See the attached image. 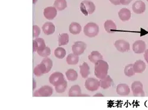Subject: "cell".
I'll return each mask as SVG.
<instances>
[{
    "mask_svg": "<svg viewBox=\"0 0 148 110\" xmlns=\"http://www.w3.org/2000/svg\"><path fill=\"white\" fill-rule=\"evenodd\" d=\"M109 66L108 63L103 59L98 60L95 63L94 67V74L95 76L98 79L101 80L105 78L108 71Z\"/></svg>",
    "mask_w": 148,
    "mask_h": 110,
    "instance_id": "1",
    "label": "cell"
},
{
    "mask_svg": "<svg viewBox=\"0 0 148 110\" xmlns=\"http://www.w3.org/2000/svg\"><path fill=\"white\" fill-rule=\"evenodd\" d=\"M84 34L90 38L95 37L99 32V27L94 22H88L84 27Z\"/></svg>",
    "mask_w": 148,
    "mask_h": 110,
    "instance_id": "2",
    "label": "cell"
},
{
    "mask_svg": "<svg viewBox=\"0 0 148 110\" xmlns=\"http://www.w3.org/2000/svg\"><path fill=\"white\" fill-rule=\"evenodd\" d=\"M80 9L85 16H88L95 11V6L92 2L85 0L80 4Z\"/></svg>",
    "mask_w": 148,
    "mask_h": 110,
    "instance_id": "3",
    "label": "cell"
},
{
    "mask_svg": "<svg viewBox=\"0 0 148 110\" xmlns=\"http://www.w3.org/2000/svg\"><path fill=\"white\" fill-rule=\"evenodd\" d=\"M100 87V81L94 78H88L85 81V87L90 91H95Z\"/></svg>",
    "mask_w": 148,
    "mask_h": 110,
    "instance_id": "4",
    "label": "cell"
},
{
    "mask_svg": "<svg viewBox=\"0 0 148 110\" xmlns=\"http://www.w3.org/2000/svg\"><path fill=\"white\" fill-rule=\"evenodd\" d=\"M49 82L55 87L58 86L62 83L65 80L62 73L59 72H55L49 77Z\"/></svg>",
    "mask_w": 148,
    "mask_h": 110,
    "instance_id": "5",
    "label": "cell"
},
{
    "mask_svg": "<svg viewBox=\"0 0 148 110\" xmlns=\"http://www.w3.org/2000/svg\"><path fill=\"white\" fill-rule=\"evenodd\" d=\"M132 90L134 97H144L145 92L143 85L140 81H134L132 84Z\"/></svg>",
    "mask_w": 148,
    "mask_h": 110,
    "instance_id": "6",
    "label": "cell"
},
{
    "mask_svg": "<svg viewBox=\"0 0 148 110\" xmlns=\"http://www.w3.org/2000/svg\"><path fill=\"white\" fill-rule=\"evenodd\" d=\"M87 45L82 41H77L72 46V51L74 54L79 56L82 55L87 49Z\"/></svg>",
    "mask_w": 148,
    "mask_h": 110,
    "instance_id": "7",
    "label": "cell"
},
{
    "mask_svg": "<svg viewBox=\"0 0 148 110\" xmlns=\"http://www.w3.org/2000/svg\"><path fill=\"white\" fill-rule=\"evenodd\" d=\"M53 92V88L49 85H45L39 90H36L34 94V97H50Z\"/></svg>",
    "mask_w": 148,
    "mask_h": 110,
    "instance_id": "8",
    "label": "cell"
},
{
    "mask_svg": "<svg viewBox=\"0 0 148 110\" xmlns=\"http://www.w3.org/2000/svg\"><path fill=\"white\" fill-rule=\"evenodd\" d=\"M114 46L117 50L121 53H125L130 51V44L125 40H117L114 43Z\"/></svg>",
    "mask_w": 148,
    "mask_h": 110,
    "instance_id": "9",
    "label": "cell"
},
{
    "mask_svg": "<svg viewBox=\"0 0 148 110\" xmlns=\"http://www.w3.org/2000/svg\"><path fill=\"white\" fill-rule=\"evenodd\" d=\"M132 47L135 54H142L146 50V45L144 41L137 40L133 43Z\"/></svg>",
    "mask_w": 148,
    "mask_h": 110,
    "instance_id": "10",
    "label": "cell"
},
{
    "mask_svg": "<svg viewBox=\"0 0 148 110\" xmlns=\"http://www.w3.org/2000/svg\"><path fill=\"white\" fill-rule=\"evenodd\" d=\"M45 41L43 38H36L33 41V52H38L42 51L46 48Z\"/></svg>",
    "mask_w": 148,
    "mask_h": 110,
    "instance_id": "11",
    "label": "cell"
},
{
    "mask_svg": "<svg viewBox=\"0 0 148 110\" xmlns=\"http://www.w3.org/2000/svg\"><path fill=\"white\" fill-rule=\"evenodd\" d=\"M132 9L135 14H143L146 10V5L142 1H136L132 5Z\"/></svg>",
    "mask_w": 148,
    "mask_h": 110,
    "instance_id": "12",
    "label": "cell"
},
{
    "mask_svg": "<svg viewBox=\"0 0 148 110\" xmlns=\"http://www.w3.org/2000/svg\"><path fill=\"white\" fill-rule=\"evenodd\" d=\"M45 17L49 20H53L57 15V9L54 7H48L45 8L43 11Z\"/></svg>",
    "mask_w": 148,
    "mask_h": 110,
    "instance_id": "13",
    "label": "cell"
},
{
    "mask_svg": "<svg viewBox=\"0 0 148 110\" xmlns=\"http://www.w3.org/2000/svg\"><path fill=\"white\" fill-rule=\"evenodd\" d=\"M116 92L119 95L127 96L130 94V90L128 85L126 84H120L117 86Z\"/></svg>",
    "mask_w": 148,
    "mask_h": 110,
    "instance_id": "14",
    "label": "cell"
},
{
    "mask_svg": "<svg viewBox=\"0 0 148 110\" xmlns=\"http://www.w3.org/2000/svg\"><path fill=\"white\" fill-rule=\"evenodd\" d=\"M100 87L101 88L106 90L113 86L114 81L110 76L107 75L105 78L100 80Z\"/></svg>",
    "mask_w": 148,
    "mask_h": 110,
    "instance_id": "15",
    "label": "cell"
},
{
    "mask_svg": "<svg viewBox=\"0 0 148 110\" xmlns=\"http://www.w3.org/2000/svg\"><path fill=\"white\" fill-rule=\"evenodd\" d=\"M119 17L122 21H127L130 20L131 18V11L126 8H121L118 13Z\"/></svg>",
    "mask_w": 148,
    "mask_h": 110,
    "instance_id": "16",
    "label": "cell"
},
{
    "mask_svg": "<svg viewBox=\"0 0 148 110\" xmlns=\"http://www.w3.org/2000/svg\"><path fill=\"white\" fill-rule=\"evenodd\" d=\"M104 27L106 31L109 34L114 33L117 30V26L115 22L111 20H107L104 22Z\"/></svg>",
    "mask_w": 148,
    "mask_h": 110,
    "instance_id": "17",
    "label": "cell"
},
{
    "mask_svg": "<svg viewBox=\"0 0 148 110\" xmlns=\"http://www.w3.org/2000/svg\"><path fill=\"white\" fill-rule=\"evenodd\" d=\"M42 30L46 35H52L55 31V26L51 22H46L42 26Z\"/></svg>",
    "mask_w": 148,
    "mask_h": 110,
    "instance_id": "18",
    "label": "cell"
},
{
    "mask_svg": "<svg viewBox=\"0 0 148 110\" xmlns=\"http://www.w3.org/2000/svg\"><path fill=\"white\" fill-rule=\"evenodd\" d=\"M146 65L143 61L138 59L133 64V70L135 73H142L145 71Z\"/></svg>",
    "mask_w": 148,
    "mask_h": 110,
    "instance_id": "19",
    "label": "cell"
},
{
    "mask_svg": "<svg viewBox=\"0 0 148 110\" xmlns=\"http://www.w3.org/2000/svg\"><path fill=\"white\" fill-rule=\"evenodd\" d=\"M79 67L81 77L83 78H87L90 74V69L88 64L86 62H84L82 64H81Z\"/></svg>",
    "mask_w": 148,
    "mask_h": 110,
    "instance_id": "20",
    "label": "cell"
},
{
    "mask_svg": "<svg viewBox=\"0 0 148 110\" xmlns=\"http://www.w3.org/2000/svg\"><path fill=\"white\" fill-rule=\"evenodd\" d=\"M33 72L36 77H41L44 74H46V67L43 63H41L40 64L36 66L34 68Z\"/></svg>",
    "mask_w": 148,
    "mask_h": 110,
    "instance_id": "21",
    "label": "cell"
},
{
    "mask_svg": "<svg viewBox=\"0 0 148 110\" xmlns=\"http://www.w3.org/2000/svg\"><path fill=\"white\" fill-rule=\"evenodd\" d=\"M69 97H81L82 96V92H81V87L78 85H73L71 87V88L69 90Z\"/></svg>",
    "mask_w": 148,
    "mask_h": 110,
    "instance_id": "22",
    "label": "cell"
},
{
    "mask_svg": "<svg viewBox=\"0 0 148 110\" xmlns=\"http://www.w3.org/2000/svg\"><path fill=\"white\" fill-rule=\"evenodd\" d=\"M69 30L72 34L77 35L81 32L82 28L79 24L75 22H73L70 24L69 27Z\"/></svg>",
    "mask_w": 148,
    "mask_h": 110,
    "instance_id": "23",
    "label": "cell"
},
{
    "mask_svg": "<svg viewBox=\"0 0 148 110\" xmlns=\"http://www.w3.org/2000/svg\"><path fill=\"white\" fill-rule=\"evenodd\" d=\"M103 57L101 54L100 53H99L97 51H93L91 53V54L88 55V59L90 61H91L92 63H95L97 61L100 59H103Z\"/></svg>",
    "mask_w": 148,
    "mask_h": 110,
    "instance_id": "24",
    "label": "cell"
},
{
    "mask_svg": "<svg viewBox=\"0 0 148 110\" xmlns=\"http://www.w3.org/2000/svg\"><path fill=\"white\" fill-rule=\"evenodd\" d=\"M68 80L69 81H74L78 78V73L73 69H69L65 73Z\"/></svg>",
    "mask_w": 148,
    "mask_h": 110,
    "instance_id": "25",
    "label": "cell"
},
{
    "mask_svg": "<svg viewBox=\"0 0 148 110\" xmlns=\"http://www.w3.org/2000/svg\"><path fill=\"white\" fill-rule=\"evenodd\" d=\"M53 5L57 10L62 11L67 7V3L66 0H55Z\"/></svg>",
    "mask_w": 148,
    "mask_h": 110,
    "instance_id": "26",
    "label": "cell"
},
{
    "mask_svg": "<svg viewBox=\"0 0 148 110\" xmlns=\"http://www.w3.org/2000/svg\"><path fill=\"white\" fill-rule=\"evenodd\" d=\"M79 61V57L75 54H69L66 58V63L69 65H77Z\"/></svg>",
    "mask_w": 148,
    "mask_h": 110,
    "instance_id": "27",
    "label": "cell"
},
{
    "mask_svg": "<svg viewBox=\"0 0 148 110\" xmlns=\"http://www.w3.org/2000/svg\"><path fill=\"white\" fill-rule=\"evenodd\" d=\"M58 42L59 46L67 45L69 43V35L66 33L60 34L59 35Z\"/></svg>",
    "mask_w": 148,
    "mask_h": 110,
    "instance_id": "28",
    "label": "cell"
},
{
    "mask_svg": "<svg viewBox=\"0 0 148 110\" xmlns=\"http://www.w3.org/2000/svg\"><path fill=\"white\" fill-rule=\"evenodd\" d=\"M124 73L125 74L129 77H131L135 74V72L133 70V64H130L127 65L124 70Z\"/></svg>",
    "mask_w": 148,
    "mask_h": 110,
    "instance_id": "29",
    "label": "cell"
},
{
    "mask_svg": "<svg viewBox=\"0 0 148 110\" xmlns=\"http://www.w3.org/2000/svg\"><path fill=\"white\" fill-rule=\"evenodd\" d=\"M55 55L59 59H63L66 55V50L62 47H58L55 50Z\"/></svg>",
    "mask_w": 148,
    "mask_h": 110,
    "instance_id": "30",
    "label": "cell"
},
{
    "mask_svg": "<svg viewBox=\"0 0 148 110\" xmlns=\"http://www.w3.org/2000/svg\"><path fill=\"white\" fill-rule=\"evenodd\" d=\"M43 63L46 67V73H48L49 71H50L53 67V61L48 57H45L42 61V62Z\"/></svg>",
    "mask_w": 148,
    "mask_h": 110,
    "instance_id": "31",
    "label": "cell"
},
{
    "mask_svg": "<svg viewBox=\"0 0 148 110\" xmlns=\"http://www.w3.org/2000/svg\"><path fill=\"white\" fill-rule=\"evenodd\" d=\"M68 84L66 80H65L62 83H61L56 87H55V90L58 93H63L67 88Z\"/></svg>",
    "mask_w": 148,
    "mask_h": 110,
    "instance_id": "32",
    "label": "cell"
},
{
    "mask_svg": "<svg viewBox=\"0 0 148 110\" xmlns=\"http://www.w3.org/2000/svg\"><path fill=\"white\" fill-rule=\"evenodd\" d=\"M38 54L42 57H47L48 56H49L51 54V48L48 47H46V48L44 49V50L37 52Z\"/></svg>",
    "mask_w": 148,
    "mask_h": 110,
    "instance_id": "33",
    "label": "cell"
},
{
    "mask_svg": "<svg viewBox=\"0 0 148 110\" xmlns=\"http://www.w3.org/2000/svg\"><path fill=\"white\" fill-rule=\"evenodd\" d=\"M40 34V29L36 25L33 26V36L34 38H38Z\"/></svg>",
    "mask_w": 148,
    "mask_h": 110,
    "instance_id": "34",
    "label": "cell"
},
{
    "mask_svg": "<svg viewBox=\"0 0 148 110\" xmlns=\"http://www.w3.org/2000/svg\"><path fill=\"white\" fill-rule=\"evenodd\" d=\"M132 1L133 0H120V3H121V4L122 5H129Z\"/></svg>",
    "mask_w": 148,
    "mask_h": 110,
    "instance_id": "35",
    "label": "cell"
},
{
    "mask_svg": "<svg viewBox=\"0 0 148 110\" xmlns=\"http://www.w3.org/2000/svg\"><path fill=\"white\" fill-rule=\"evenodd\" d=\"M110 2L115 5H118L121 4L120 0H109Z\"/></svg>",
    "mask_w": 148,
    "mask_h": 110,
    "instance_id": "36",
    "label": "cell"
},
{
    "mask_svg": "<svg viewBox=\"0 0 148 110\" xmlns=\"http://www.w3.org/2000/svg\"><path fill=\"white\" fill-rule=\"evenodd\" d=\"M144 58H145V59L146 61V63L148 64V49H147V50H145V51Z\"/></svg>",
    "mask_w": 148,
    "mask_h": 110,
    "instance_id": "37",
    "label": "cell"
},
{
    "mask_svg": "<svg viewBox=\"0 0 148 110\" xmlns=\"http://www.w3.org/2000/svg\"><path fill=\"white\" fill-rule=\"evenodd\" d=\"M94 97H104V95H103L101 93L98 92V93H97L96 94H95V95H94Z\"/></svg>",
    "mask_w": 148,
    "mask_h": 110,
    "instance_id": "38",
    "label": "cell"
},
{
    "mask_svg": "<svg viewBox=\"0 0 148 110\" xmlns=\"http://www.w3.org/2000/svg\"><path fill=\"white\" fill-rule=\"evenodd\" d=\"M33 90H34L35 88H36V81H35V80L33 78Z\"/></svg>",
    "mask_w": 148,
    "mask_h": 110,
    "instance_id": "39",
    "label": "cell"
},
{
    "mask_svg": "<svg viewBox=\"0 0 148 110\" xmlns=\"http://www.w3.org/2000/svg\"><path fill=\"white\" fill-rule=\"evenodd\" d=\"M37 1H38V0H33V3L34 4H36V2H37Z\"/></svg>",
    "mask_w": 148,
    "mask_h": 110,
    "instance_id": "40",
    "label": "cell"
},
{
    "mask_svg": "<svg viewBox=\"0 0 148 110\" xmlns=\"http://www.w3.org/2000/svg\"><path fill=\"white\" fill-rule=\"evenodd\" d=\"M146 1H147V2H148V0H146Z\"/></svg>",
    "mask_w": 148,
    "mask_h": 110,
    "instance_id": "41",
    "label": "cell"
},
{
    "mask_svg": "<svg viewBox=\"0 0 148 110\" xmlns=\"http://www.w3.org/2000/svg\"><path fill=\"white\" fill-rule=\"evenodd\" d=\"M147 31H148V28H147Z\"/></svg>",
    "mask_w": 148,
    "mask_h": 110,
    "instance_id": "42",
    "label": "cell"
}]
</instances>
